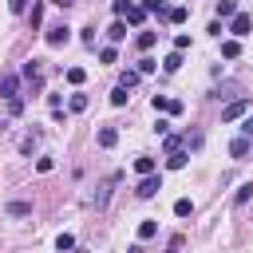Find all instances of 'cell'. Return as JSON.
Masks as SVG:
<instances>
[{
	"label": "cell",
	"instance_id": "26",
	"mask_svg": "<svg viewBox=\"0 0 253 253\" xmlns=\"http://www.w3.org/2000/svg\"><path fill=\"white\" fill-rule=\"evenodd\" d=\"M126 99H130L126 87H115V91H111V107H126Z\"/></svg>",
	"mask_w": 253,
	"mask_h": 253
},
{
	"label": "cell",
	"instance_id": "37",
	"mask_svg": "<svg viewBox=\"0 0 253 253\" xmlns=\"http://www.w3.org/2000/svg\"><path fill=\"white\" fill-rule=\"evenodd\" d=\"M8 111L12 115H24V99H8Z\"/></svg>",
	"mask_w": 253,
	"mask_h": 253
},
{
	"label": "cell",
	"instance_id": "36",
	"mask_svg": "<svg viewBox=\"0 0 253 253\" xmlns=\"http://www.w3.org/2000/svg\"><path fill=\"white\" fill-rule=\"evenodd\" d=\"M79 40H83L87 47H95V28H83V36H79Z\"/></svg>",
	"mask_w": 253,
	"mask_h": 253
},
{
	"label": "cell",
	"instance_id": "15",
	"mask_svg": "<svg viewBox=\"0 0 253 253\" xmlns=\"http://www.w3.org/2000/svg\"><path fill=\"white\" fill-rule=\"evenodd\" d=\"M217 16L221 20H233L237 16V0H217Z\"/></svg>",
	"mask_w": 253,
	"mask_h": 253
},
{
	"label": "cell",
	"instance_id": "32",
	"mask_svg": "<svg viewBox=\"0 0 253 253\" xmlns=\"http://www.w3.org/2000/svg\"><path fill=\"white\" fill-rule=\"evenodd\" d=\"M150 107H154V111H170V99H166V95H154Z\"/></svg>",
	"mask_w": 253,
	"mask_h": 253
},
{
	"label": "cell",
	"instance_id": "16",
	"mask_svg": "<svg viewBox=\"0 0 253 253\" xmlns=\"http://www.w3.org/2000/svg\"><path fill=\"white\" fill-rule=\"evenodd\" d=\"M107 36H111V43H119V40H126V24H123V20H115V24L107 28Z\"/></svg>",
	"mask_w": 253,
	"mask_h": 253
},
{
	"label": "cell",
	"instance_id": "10",
	"mask_svg": "<svg viewBox=\"0 0 253 253\" xmlns=\"http://www.w3.org/2000/svg\"><path fill=\"white\" fill-rule=\"evenodd\" d=\"M134 43H138V51H150V47L158 43V32H138V36H134Z\"/></svg>",
	"mask_w": 253,
	"mask_h": 253
},
{
	"label": "cell",
	"instance_id": "13",
	"mask_svg": "<svg viewBox=\"0 0 253 253\" xmlns=\"http://www.w3.org/2000/svg\"><path fill=\"white\" fill-rule=\"evenodd\" d=\"M146 16H150V12H146L142 4H130V12H126V24H134V28H138V24L146 20Z\"/></svg>",
	"mask_w": 253,
	"mask_h": 253
},
{
	"label": "cell",
	"instance_id": "6",
	"mask_svg": "<svg viewBox=\"0 0 253 253\" xmlns=\"http://www.w3.org/2000/svg\"><path fill=\"white\" fill-rule=\"evenodd\" d=\"M158 190H162V174H146V178L138 182V190H134V194H138V198H154Z\"/></svg>",
	"mask_w": 253,
	"mask_h": 253
},
{
	"label": "cell",
	"instance_id": "24",
	"mask_svg": "<svg viewBox=\"0 0 253 253\" xmlns=\"http://www.w3.org/2000/svg\"><path fill=\"white\" fill-rule=\"evenodd\" d=\"M154 233H158V221H142L138 225V241H150Z\"/></svg>",
	"mask_w": 253,
	"mask_h": 253
},
{
	"label": "cell",
	"instance_id": "12",
	"mask_svg": "<svg viewBox=\"0 0 253 253\" xmlns=\"http://www.w3.org/2000/svg\"><path fill=\"white\" fill-rule=\"evenodd\" d=\"M182 146H186V138H178V134H162V150H166V154H178Z\"/></svg>",
	"mask_w": 253,
	"mask_h": 253
},
{
	"label": "cell",
	"instance_id": "20",
	"mask_svg": "<svg viewBox=\"0 0 253 253\" xmlns=\"http://www.w3.org/2000/svg\"><path fill=\"white\" fill-rule=\"evenodd\" d=\"M83 79H87L83 67H67V83H71V87H83Z\"/></svg>",
	"mask_w": 253,
	"mask_h": 253
},
{
	"label": "cell",
	"instance_id": "9",
	"mask_svg": "<svg viewBox=\"0 0 253 253\" xmlns=\"http://www.w3.org/2000/svg\"><path fill=\"white\" fill-rule=\"evenodd\" d=\"M134 170H138V178H146V174H158V162L142 154V158H134Z\"/></svg>",
	"mask_w": 253,
	"mask_h": 253
},
{
	"label": "cell",
	"instance_id": "30",
	"mask_svg": "<svg viewBox=\"0 0 253 253\" xmlns=\"http://www.w3.org/2000/svg\"><path fill=\"white\" fill-rule=\"evenodd\" d=\"M130 4H134V0H115V16H119V20H123V16H126V12H130Z\"/></svg>",
	"mask_w": 253,
	"mask_h": 253
},
{
	"label": "cell",
	"instance_id": "27",
	"mask_svg": "<svg viewBox=\"0 0 253 253\" xmlns=\"http://www.w3.org/2000/svg\"><path fill=\"white\" fill-rule=\"evenodd\" d=\"M154 67H158V63H154V59H150V55H142V59H138V67H134V71H138V75H150V71H154Z\"/></svg>",
	"mask_w": 253,
	"mask_h": 253
},
{
	"label": "cell",
	"instance_id": "14",
	"mask_svg": "<svg viewBox=\"0 0 253 253\" xmlns=\"http://www.w3.org/2000/svg\"><path fill=\"white\" fill-rule=\"evenodd\" d=\"M249 198H253V182H241V186H237V194H233V206H245Z\"/></svg>",
	"mask_w": 253,
	"mask_h": 253
},
{
	"label": "cell",
	"instance_id": "8",
	"mask_svg": "<svg viewBox=\"0 0 253 253\" xmlns=\"http://www.w3.org/2000/svg\"><path fill=\"white\" fill-rule=\"evenodd\" d=\"M87 103H91V99H87L83 91H75V95L67 99V111H71V115H83V111H87Z\"/></svg>",
	"mask_w": 253,
	"mask_h": 253
},
{
	"label": "cell",
	"instance_id": "19",
	"mask_svg": "<svg viewBox=\"0 0 253 253\" xmlns=\"http://www.w3.org/2000/svg\"><path fill=\"white\" fill-rule=\"evenodd\" d=\"M221 55H225V59H237V55H241V43H237V40H225V43H221Z\"/></svg>",
	"mask_w": 253,
	"mask_h": 253
},
{
	"label": "cell",
	"instance_id": "40",
	"mask_svg": "<svg viewBox=\"0 0 253 253\" xmlns=\"http://www.w3.org/2000/svg\"><path fill=\"white\" fill-rule=\"evenodd\" d=\"M126 253H146V249H142V241H138V245H130V249H126Z\"/></svg>",
	"mask_w": 253,
	"mask_h": 253
},
{
	"label": "cell",
	"instance_id": "3",
	"mask_svg": "<svg viewBox=\"0 0 253 253\" xmlns=\"http://www.w3.org/2000/svg\"><path fill=\"white\" fill-rule=\"evenodd\" d=\"M0 99H20V75L16 71H4L0 75Z\"/></svg>",
	"mask_w": 253,
	"mask_h": 253
},
{
	"label": "cell",
	"instance_id": "4",
	"mask_svg": "<svg viewBox=\"0 0 253 253\" xmlns=\"http://www.w3.org/2000/svg\"><path fill=\"white\" fill-rule=\"evenodd\" d=\"M43 40H47V47H63V43L71 40V28H67V24H55V28L43 32Z\"/></svg>",
	"mask_w": 253,
	"mask_h": 253
},
{
	"label": "cell",
	"instance_id": "18",
	"mask_svg": "<svg viewBox=\"0 0 253 253\" xmlns=\"http://www.w3.org/2000/svg\"><path fill=\"white\" fill-rule=\"evenodd\" d=\"M28 213H32L28 202H8V217H28Z\"/></svg>",
	"mask_w": 253,
	"mask_h": 253
},
{
	"label": "cell",
	"instance_id": "11",
	"mask_svg": "<svg viewBox=\"0 0 253 253\" xmlns=\"http://www.w3.org/2000/svg\"><path fill=\"white\" fill-rule=\"evenodd\" d=\"M115 142H119V130H115V126H103V130H99V146H103V150H111Z\"/></svg>",
	"mask_w": 253,
	"mask_h": 253
},
{
	"label": "cell",
	"instance_id": "17",
	"mask_svg": "<svg viewBox=\"0 0 253 253\" xmlns=\"http://www.w3.org/2000/svg\"><path fill=\"white\" fill-rule=\"evenodd\" d=\"M182 63H186V59H182V51H170V55L162 59V71H178Z\"/></svg>",
	"mask_w": 253,
	"mask_h": 253
},
{
	"label": "cell",
	"instance_id": "23",
	"mask_svg": "<svg viewBox=\"0 0 253 253\" xmlns=\"http://www.w3.org/2000/svg\"><path fill=\"white\" fill-rule=\"evenodd\" d=\"M174 213H178V217H190V213H194V202H190V198H178V202H174Z\"/></svg>",
	"mask_w": 253,
	"mask_h": 253
},
{
	"label": "cell",
	"instance_id": "28",
	"mask_svg": "<svg viewBox=\"0 0 253 253\" xmlns=\"http://www.w3.org/2000/svg\"><path fill=\"white\" fill-rule=\"evenodd\" d=\"M28 4H32V0H8V12H12V16H24Z\"/></svg>",
	"mask_w": 253,
	"mask_h": 253
},
{
	"label": "cell",
	"instance_id": "39",
	"mask_svg": "<svg viewBox=\"0 0 253 253\" xmlns=\"http://www.w3.org/2000/svg\"><path fill=\"white\" fill-rule=\"evenodd\" d=\"M51 4H55V8H71L75 0H51Z\"/></svg>",
	"mask_w": 253,
	"mask_h": 253
},
{
	"label": "cell",
	"instance_id": "38",
	"mask_svg": "<svg viewBox=\"0 0 253 253\" xmlns=\"http://www.w3.org/2000/svg\"><path fill=\"white\" fill-rule=\"evenodd\" d=\"M51 166H55L51 158H40V162H36V170H40V174H51Z\"/></svg>",
	"mask_w": 253,
	"mask_h": 253
},
{
	"label": "cell",
	"instance_id": "21",
	"mask_svg": "<svg viewBox=\"0 0 253 253\" xmlns=\"http://www.w3.org/2000/svg\"><path fill=\"white\" fill-rule=\"evenodd\" d=\"M138 79H142V75H138V71L130 67V71H123V79H119V87H126V91H130V87H138Z\"/></svg>",
	"mask_w": 253,
	"mask_h": 253
},
{
	"label": "cell",
	"instance_id": "1",
	"mask_svg": "<svg viewBox=\"0 0 253 253\" xmlns=\"http://www.w3.org/2000/svg\"><path fill=\"white\" fill-rule=\"evenodd\" d=\"M20 79L32 87V95H40V91H43V59H28L24 71H20Z\"/></svg>",
	"mask_w": 253,
	"mask_h": 253
},
{
	"label": "cell",
	"instance_id": "7",
	"mask_svg": "<svg viewBox=\"0 0 253 253\" xmlns=\"http://www.w3.org/2000/svg\"><path fill=\"white\" fill-rule=\"evenodd\" d=\"M249 150H253V138H245V134H237V138L229 142V154H233V158H245Z\"/></svg>",
	"mask_w": 253,
	"mask_h": 253
},
{
	"label": "cell",
	"instance_id": "2",
	"mask_svg": "<svg viewBox=\"0 0 253 253\" xmlns=\"http://www.w3.org/2000/svg\"><path fill=\"white\" fill-rule=\"evenodd\" d=\"M225 32H229L233 40H241V36H249V32H253V16H249V12H237V16L229 20V28H225Z\"/></svg>",
	"mask_w": 253,
	"mask_h": 253
},
{
	"label": "cell",
	"instance_id": "29",
	"mask_svg": "<svg viewBox=\"0 0 253 253\" xmlns=\"http://www.w3.org/2000/svg\"><path fill=\"white\" fill-rule=\"evenodd\" d=\"M99 59H103V63H115V59H119V51L107 43V47H99Z\"/></svg>",
	"mask_w": 253,
	"mask_h": 253
},
{
	"label": "cell",
	"instance_id": "33",
	"mask_svg": "<svg viewBox=\"0 0 253 253\" xmlns=\"http://www.w3.org/2000/svg\"><path fill=\"white\" fill-rule=\"evenodd\" d=\"M186 47H190V36H186V32H182V36H174V51H186Z\"/></svg>",
	"mask_w": 253,
	"mask_h": 253
},
{
	"label": "cell",
	"instance_id": "22",
	"mask_svg": "<svg viewBox=\"0 0 253 253\" xmlns=\"http://www.w3.org/2000/svg\"><path fill=\"white\" fill-rule=\"evenodd\" d=\"M186 166V150H178V154H166V170H182Z\"/></svg>",
	"mask_w": 253,
	"mask_h": 253
},
{
	"label": "cell",
	"instance_id": "25",
	"mask_svg": "<svg viewBox=\"0 0 253 253\" xmlns=\"http://www.w3.org/2000/svg\"><path fill=\"white\" fill-rule=\"evenodd\" d=\"M55 249H59V253H71V249H75V237H71V233H59V237H55Z\"/></svg>",
	"mask_w": 253,
	"mask_h": 253
},
{
	"label": "cell",
	"instance_id": "5",
	"mask_svg": "<svg viewBox=\"0 0 253 253\" xmlns=\"http://www.w3.org/2000/svg\"><path fill=\"white\" fill-rule=\"evenodd\" d=\"M245 115H249V99H237V103L221 107V123H237V119H245Z\"/></svg>",
	"mask_w": 253,
	"mask_h": 253
},
{
	"label": "cell",
	"instance_id": "35",
	"mask_svg": "<svg viewBox=\"0 0 253 253\" xmlns=\"http://www.w3.org/2000/svg\"><path fill=\"white\" fill-rule=\"evenodd\" d=\"M40 16H43V4H32V16H28V20H32V28L40 24Z\"/></svg>",
	"mask_w": 253,
	"mask_h": 253
},
{
	"label": "cell",
	"instance_id": "31",
	"mask_svg": "<svg viewBox=\"0 0 253 253\" xmlns=\"http://www.w3.org/2000/svg\"><path fill=\"white\" fill-rule=\"evenodd\" d=\"M186 16H190V12H186V8H170V16H166V20H170V24H182V20H186Z\"/></svg>",
	"mask_w": 253,
	"mask_h": 253
},
{
	"label": "cell",
	"instance_id": "34",
	"mask_svg": "<svg viewBox=\"0 0 253 253\" xmlns=\"http://www.w3.org/2000/svg\"><path fill=\"white\" fill-rule=\"evenodd\" d=\"M241 134H245V138H253V115H245V119H241Z\"/></svg>",
	"mask_w": 253,
	"mask_h": 253
}]
</instances>
